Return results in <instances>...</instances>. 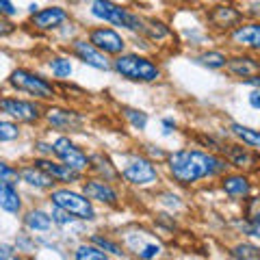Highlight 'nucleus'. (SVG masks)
I'll use <instances>...</instances> for the list:
<instances>
[{"label":"nucleus","mask_w":260,"mask_h":260,"mask_svg":"<svg viewBox=\"0 0 260 260\" xmlns=\"http://www.w3.org/2000/svg\"><path fill=\"white\" fill-rule=\"evenodd\" d=\"M35 165H39L44 169V172L48 176L54 178V182H78L80 180V172H76V169H72L70 165H65V162L61 160H52V158H37Z\"/></svg>","instance_id":"obj_16"},{"label":"nucleus","mask_w":260,"mask_h":260,"mask_svg":"<svg viewBox=\"0 0 260 260\" xmlns=\"http://www.w3.org/2000/svg\"><path fill=\"white\" fill-rule=\"evenodd\" d=\"M76 217H72L68 210H63V208H59V206H52V221L54 223H59V225H68V223H72Z\"/></svg>","instance_id":"obj_35"},{"label":"nucleus","mask_w":260,"mask_h":260,"mask_svg":"<svg viewBox=\"0 0 260 260\" xmlns=\"http://www.w3.org/2000/svg\"><path fill=\"white\" fill-rule=\"evenodd\" d=\"M50 70L56 78L63 80L72 74V61L65 59V56H54V59H50Z\"/></svg>","instance_id":"obj_31"},{"label":"nucleus","mask_w":260,"mask_h":260,"mask_svg":"<svg viewBox=\"0 0 260 260\" xmlns=\"http://www.w3.org/2000/svg\"><path fill=\"white\" fill-rule=\"evenodd\" d=\"M9 83L18 89V91H24L32 98H39V100H54V95H56V89L50 80H46L44 76H39L30 70H24V68H18L11 72Z\"/></svg>","instance_id":"obj_4"},{"label":"nucleus","mask_w":260,"mask_h":260,"mask_svg":"<svg viewBox=\"0 0 260 260\" xmlns=\"http://www.w3.org/2000/svg\"><path fill=\"white\" fill-rule=\"evenodd\" d=\"M89 42L100 52L111 56H119L126 50V39L115 28H109V26H98L93 30H89Z\"/></svg>","instance_id":"obj_9"},{"label":"nucleus","mask_w":260,"mask_h":260,"mask_svg":"<svg viewBox=\"0 0 260 260\" xmlns=\"http://www.w3.org/2000/svg\"><path fill=\"white\" fill-rule=\"evenodd\" d=\"M198 63H202V65H204V68H208V70H221V68H225L228 56H225L223 52L210 50V52L200 54V56H198Z\"/></svg>","instance_id":"obj_28"},{"label":"nucleus","mask_w":260,"mask_h":260,"mask_svg":"<svg viewBox=\"0 0 260 260\" xmlns=\"http://www.w3.org/2000/svg\"><path fill=\"white\" fill-rule=\"evenodd\" d=\"M243 232L251 239H260V217H249L245 223H243Z\"/></svg>","instance_id":"obj_34"},{"label":"nucleus","mask_w":260,"mask_h":260,"mask_svg":"<svg viewBox=\"0 0 260 260\" xmlns=\"http://www.w3.org/2000/svg\"><path fill=\"white\" fill-rule=\"evenodd\" d=\"M245 83H247L249 87H254V89H260V74H256V76H251L249 80H245Z\"/></svg>","instance_id":"obj_40"},{"label":"nucleus","mask_w":260,"mask_h":260,"mask_svg":"<svg viewBox=\"0 0 260 260\" xmlns=\"http://www.w3.org/2000/svg\"><path fill=\"white\" fill-rule=\"evenodd\" d=\"M0 180L9 182V184H18L22 180V176H20L18 169H13L11 165H7V162L0 160Z\"/></svg>","instance_id":"obj_33"},{"label":"nucleus","mask_w":260,"mask_h":260,"mask_svg":"<svg viewBox=\"0 0 260 260\" xmlns=\"http://www.w3.org/2000/svg\"><path fill=\"white\" fill-rule=\"evenodd\" d=\"M15 13L18 11H15L11 0H0V15H3V18H13Z\"/></svg>","instance_id":"obj_37"},{"label":"nucleus","mask_w":260,"mask_h":260,"mask_svg":"<svg viewBox=\"0 0 260 260\" xmlns=\"http://www.w3.org/2000/svg\"><path fill=\"white\" fill-rule=\"evenodd\" d=\"M20 176H22V182L35 186V189H52V184H54V178L48 176L42 167L35 165V162H32V165L22 167Z\"/></svg>","instance_id":"obj_21"},{"label":"nucleus","mask_w":260,"mask_h":260,"mask_svg":"<svg viewBox=\"0 0 260 260\" xmlns=\"http://www.w3.org/2000/svg\"><path fill=\"white\" fill-rule=\"evenodd\" d=\"M230 133L237 137L243 145H247V148L260 152V130L243 126V124H239V121H232V124H230Z\"/></svg>","instance_id":"obj_23"},{"label":"nucleus","mask_w":260,"mask_h":260,"mask_svg":"<svg viewBox=\"0 0 260 260\" xmlns=\"http://www.w3.org/2000/svg\"><path fill=\"white\" fill-rule=\"evenodd\" d=\"M50 204L68 210L72 217L83 219V221H93L95 219L93 204L85 193L70 191V189H56V191L50 193Z\"/></svg>","instance_id":"obj_5"},{"label":"nucleus","mask_w":260,"mask_h":260,"mask_svg":"<svg viewBox=\"0 0 260 260\" xmlns=\"http://www.w3.org/2000/svg\"><path fill=\"white\" fill-rule=\"evenodd\" d=\"M247 102H249L251 109L260 111V89H251L249 95H247Z\"/></svg>","instance_id":"obj_38"},{"label":"nucleus","mask_w":260,"mask_h":260,"mask_svg":"<svg viewBox=\"0 0 260 260\" xmlns=\"http://www.w3.org/2000/svg\"><path fill=\"white\" fill-rule=\"evenodd\" d=\"M74 260H111V256L100 247H95L93 243H83V245L76 247Z\"/></svg>","instance_id":"obj_26"},{"label":"nucleus","mask_w":260,"mask_h":260,"mask_svg":"<svg viewBox=\"0 0 260 260\" xmlns=\"http://www.w3.org/2000/svg\"><path fill=\"white\" fill-rule=\"evenodd\" d=\"M113 70L117 72L121 78L133 80V83H154L160 78V68L148 56L124 52L113 59Z\"/></svg>","instance_id":"obj_2"},{"label":"nucleus","mask_w":260,"mask_h":260,"mask_svg":"<svg viewBox=\"0 0 260 260\" xmlns=\"http://www.w3.org/2000/svg\"><path fill=\"white\" fill-rule=\"evenodd\" d=\"M89 11H91L93 18L109 22L113 26H121V28H128L133 32H145L143 20L139 15L124 9L121 5H115L113 0H91V3H89Z\"/></svg>","instance_id":"obj_3"},{"label":"nucleus","mask_w":260,"mask_h":260,"mask_svg":"<svg viewBox=\"0 0 260 260\" xmlns=\"http://www.w3.org/2000/svg\"><path fill=\"white\" fill-rule=\"evenodd\" d=\"M52 154L61 162L70 165L72 169H76V172H80V174L91 167V158H89L87 154L70 139V137H56L54 143H52Z\"/></svg>","instance_id":"obj_6"},{"label":"nucleus","mask_w":260,"mask_h":260,"mask_svg":"<svg viewBox=\"0 0 260 260\" xmlns=\"http://www.w3.org/2000/svg\"><path fill=\"white\" fill-rule=\"evenodd\" d=\"M89 241L93 243L95 247H100L102 251H107V254H111V256H124V251H121V247L117 245L115 241H111L109 237H102V234H91V237H89Z\"/></svg>","instance_id":"obj_29"},{"label":"nucleus","mask_w":260,"mask_h":260,"mask_svg":"<svg viewBox=\"0 0 260 260\" xmlns=\"http://www.w3.org/2000/svg\"><path fill=\"white\" fill-rule=\"evenodd\" d=\"M0 111L13 119L24 121V124H35V121L44 117V111L37 102L20 100V98H3L0 100Z\"/></svg>","instance_id":"obj_8"},{"label":"nucleus","mask_w":260,"mask_h":260,"mask_svg":"<svg viewBox=\"0 0 260 260\" xmlns=\"http://www.w3.org/2000/svg\"><path fill=\"white\" fill-rule=\"evenodd\" d=\"M68 11L61 9V7H46V9H39L30 15V24L39 30H54L63 22H68Z\"/></svg>","instance_id":"obj_14"},{"label":"nucleus","mask_w":260,"mask_h":260,"mask_svg":"<svg viewBox=\"0 0 260 260\" xmlns=\"http://www.w3.org/2000/svg\"><path fill=\"white\" fill-rule=\"evenodd\" d=\"M223 154H225V160L234 165L241 172H251L254 167H258L260 162V152L247 148V145L243 143H230V145H223Z\"/></svg>","instance_id":"obj_10"},{"label":"nucleus","mask_w":260,"mask_h":260,"mask_svg":"<svg viewBox=\"0 0 260 260\" xmlns=\"http://www.w3.org/2000/svg\"><path fill=\"white\" fill-rule=\"evenodd\" d=\"M121 113H124V117L130 121L133 128L145 130V126H148V113H143L139 109H130V107H121Z\"/></svg>","instance_id":"obj_30"},{"label":"nucleus","mask_w":260,"mask_h":260,"mask_svg":"<svg viewBox=\"0 0 260 260\" xmlns=\"http://www.w3.org/2000/svg\"><path fill=\"white\" fill-rule=\"evenodd\" d=\"M230 254L234 260H260V247L254 245V243L243 241L230 249Z\"/></svg>","instance_id":"obj_27"},{"label":"nucleus","mask_w":260,"mask_h":260,"mask_svg":"<svg viewBox=\"0 0 260 260\" xmlns=\"http://www.w3.org/2000/svg\"><path fill=\"white\" fill-rule=\"evenodd\" d=\"M20 137V128L13 121L0 119V141H15Z\"/></svg>","instance_id":"obj_32"},{"label":"nucleus","mask_w":260,"mask_h":260,"mask_svg":"<svg viewBox=\"0 0 260 260\" xmlns=\"http://www.w3.org/2000/svg\"><path fill=\"white\" fill-rule=\"evenodd\" d=\"M225 70L230 72L232 76L241 78V80H243V78L249 80L251 76L260 74V59H254V56H249V54L232 56V59H228Z\"/></svg>","instance_id":"obj_17"},{"label":"nucleus","mask_w":260,"mask_h":260,"mask_svg":"<svg viewBox=\"0 0 260 260\" xmlns=\"http://www.w3.org/2000/svg\"><path fill=\"white\" fill-rule=\"evenodd\" d=\"M0 260H20L18 249H15L13 245H7V243H3V245H0Z\"/></svg>","instance_id":"obj_36"},{"label":"nucleus","mask_w":260,"mask_h":260,"mask_svg":"<svg viewBox=\"0 0 260 260\" xmlns=\"http://www.w3.org/2000/svg\"><path fill=\"white\" fill-rule=\"evenodd\" d=\"M119 176L124 178L126 182L135 184V186H150V184H154L158 180V169L150 158L137 156L121 169Z\"/></svg>","instance_id":"obj_7"},{"label":"nucleus","mask_w":260,"mask_h":260,"mask_svg":"<svg viewBox=\"0 0 260 260\" xmlns=\"http://www.w3.org/2000/svg\"><path fill=\"white\" fill-rule=\"evenodd\" d=\"M126 241H128V247L135 251L139 260H156L162 254V245H160V243L156 239H152L150 234L143 232V230L128 234Z\"/></svg>","instance_id":"obj_11"},{"label":"nucleus","mask_w":260,"mask_h":260,"mask_svg":"<svg viewBox=\"0 0 260 260\" xmlns=\"http://www.w3.org/2000/svg\"><path fill=\"white\" fill-rule=\"evenodd\" d=\"M44 115L48 119V124L59 130H74L83 124V117L76 111H68V109H48Z\"/></svg>","instance_id":"obj_19"},{"label":"nucleus","mask_w":260,"mask_h":260,"mask_svg":"<svg viewBox=\"0 0 260 260\" xmlns=\"http://www.w3.org/2000/svg\"><path fill=\"white\" fill-rule=\"evenodd\" d=\"M91 158V169L95 174L104 176L102 180H115V178H119V172L115 169V165H111V160L107 156H102V154H95V156H89Z\"/></svg>","instance_id":"obj_25"},{"label":"nucleus","mask_w":260,"mask_h":260,"mask_svg":"<svg viewBox=\"0 0 260 260\" xmlns=\"http://www.w3.org/2000/svg\"><path fill=\"white\" fill-rule=\"evenodd\" d=\"M9 32H13V24L9 20H5L3 15H0V37L9 35Z\"/></svg>","instance_id":"obj_39"},{"label":"nucleus","mask_w":260,"mask_h":260,"mask_svg":"<svg viewBox=\"0 0 260 260\" xmlns=\"http://www.w3.org/2000/svg\"><path fill=\"white\" fill-rule=\"evenodd\" d=\"M221 191L232 200H247L251 195V180L247 174H223L221 176Z\"/></svg>","instance_id":"obj_15"},{"label":"nucleus","mask_w":260,"mask_h":260,"mask_svg":"<svg viewBox=\"0 0 260 260\" xmlns=\"http://www.w3.org/2000/svg\"><path fill=\"white\" fill-rule=\"evenodd\" d=\"M167 167H169V176L178 184L189 186L200 180H206V178L223 176L228 172V167H230V162L213 152L184 148V150H176L169 154Z\"/></svg>","instance_id":"obj_1"},{"label":"nucleus","mask_w":260,"mask_h":260,"mask_svg":"<svg viewBox=\"0 0 260 260\" xmlns=\"http://www.w3.org/2000/svg\"><path fill=\"white\" fill-rule=\"evenodd\" d=\"M83 193L91 202H100V204L115 206L119 202V195H117L115 189H113V184L109 180H102V178H91V180H85L83 182Z\"/></svg>","instance_id":"obj_13"},{"label":"nucleus","mask_w":260,"mask_h":260,"mask_svg":"<svg viewBox=\"0 0 260 260\" xmlns=\"http://www.w3.org/2000/svg\"><path fill=\"white\" fill-rule=\"evenodd\" d=\"M251 13H254V15H260V3H254V5H251Z\"/></svg>","instance_id":"obj_41"},{"label":"nucleus","mask_w":260,"mask_h":260,"mask_svg":"<svg viewBox=\"0 0 260 260\" xmlns=\"http://www.w3.org/2000/svg\"><path fill=\"white\" fill-rule=\"evenodd\" d=\"M72 52H74L85 65H89V68H93V70L107 72L113 68L107 59V54L100 52L91 42H87V39H76V42L72 44Z\"/></svg>","instance_id":"obj_12"},{"label":"nucleus","mask_w":260,"mask_h":260,"mask_svg":"<svg viewBox=\"0 0 260 260\" xmlns=\"http://www.w3.org/2000/svg\"><path fill=\"white\" fill-rule=\"evenodd\" d=\"M52 215H48V213H44V210H39V208H35V210H28L26 213V217H24V225L28 228V230H32V232H48L52 228Z\"/></svg>","instance_id":"obj_24"},{"label":"nucleus","mask_w":260,"mask_h":260,"mask_svg":"<svg viewBox=\"0 0 260 260\" xmlns=\"http://www.w3.org/2000/svg\"><path fill=\"white\" fill-rule=\"evenodd\" d=\"M232 42L237 46L249 48V50H260V22L241 24L232 30Z\"/></svg>","instance_id":"obj_18"},{"label":"nucleus","mask_w":260,"mask_h":260,"mask_svg":"<svg viewBox=\"0 0 260 260\" xmlns=\"http://www.w3.org/2000/svg\"><path fill=\"white\" fill-rule=\"evenodd\" d=\"M0 208L11 215H18L22 210V198H20L18 189H15V184L0 180Z\"/></svg>","instance_id":"obj_22"},{"label":"nucleus","mask_w":260,"mask_h":260,"mask_svg":"<svg viewBox=\"0 0 260 260\" xmlns=\"http://www.w3.org/2000/svg\"><path fill=\"white\" fill-rule=\"evenodd\" d=\"M208 20L219 28H232V26H241L243 13L234 9L232 5H217V7H213Z\"/></svg>","instance_id":"obj_20"}]
</instances>
